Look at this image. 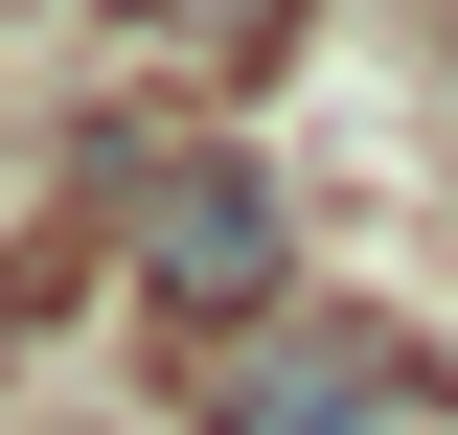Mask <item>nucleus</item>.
Returning <instances> with one entry per match:
<instances>
[{
  "label": "nucleus",
  "instance_id": "1",
  "mask_svg": "<svg viewBox=\"0 0 458 435\" xmlns=\"http://www.w3.org/2000/svg\"><path fill=\"white\" fill-rule=\"evenodd\" d=\"M390 413H412V367L367 321H252L207 367V435H390Z\"/></svg>",
  "mask_w": 458,
  "mask_h": 435
},
{
  "label": "nucleus",
  "instance_id": "2",
  "mask_svg": "<svg viewBox=\"0 0 458 435\" xmlns=\"http://www.w3.org/2000/svg\"><path fill=\"white\" fill-rule=\"evenodd\" d=\"M138 252H161V298H183V321H252V298H276V183H252V161H161Z\"/></svg>",
  "mask_w": 458,
  "mask_h": 435
}]
</instances>
